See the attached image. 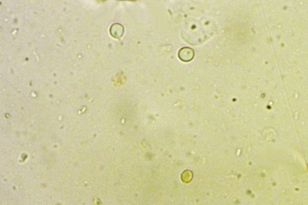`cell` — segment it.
<instances>
[{"label":"cell","mask_w":308,"mask_h":205,"mask_svg":"<svg viewBox=\"0 0 308 205\" xmlns=\"http://www.w3.org/2000/svg\"><path fill=\"white\" fill-rule=\"evenodd\" d=\"M178 57L182 61L188 62L194 58V52L193 50L189 47H184L181 48L178 52Z\"/></svg>","instance_id":"6da1fadb"},{"label":"cell","mask_w":308,"mask_h":205,"mask_svg":"<svg viewBox=\"0 0 308 205\" xmlns=\"http://www.w3.org/2000/svg\"><path fill=\"white\" fill-rule=\"evenodd\" d=\"M111 35L116 38H119L123 35L124 29L120 24L116 23L112 26L110 29Z\"/></svg>","instance_id":"7a4b0ae2"}]
</instances>
